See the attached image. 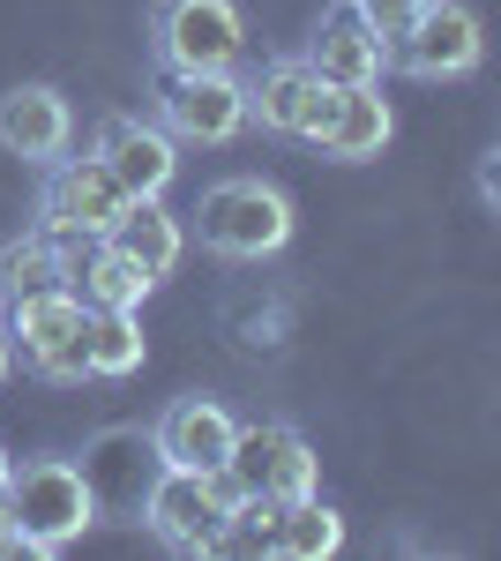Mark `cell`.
<instances>
[{
    "label": "cell",
    "mask_w": 501,
    "mask_h": 561,
    "mask_svg": "<svg viewBox=\"0 0 501 561\" xmlns=\"http://www.w3.org/2000/svg\"><path fill=\"white\" fill-rule=\"evenodd\" d=\"M195 240L225 262H270L293 248V195L262 173H225L195 203Z\"/></svg>",
    "instance_id": "obj_1"
},
{
    "label": "cell",
    "mask_w": 501,
    "mask_h": 561,
    "mask_svg": "<svg viewBox=\"0 0 501 561\" xmlns=\"http://www.w3.org/2000/svg\"><path fill=\"white\" fill-rule=\"evenodd\" d=\"M8 517L23 531V554H60L76 547L98 517V486H90L83 465L68 457H31V465H8V486H0Z\"/></svg>",
    "instance_id": "obj_2"
},
{
    "label": "cell",
    "mask_w": 501,
    "mask_h": 561,
    "mask_svg": "<svg viewBox=\"0 0 501 561\" xmlns=\"http://www.w3.org/2000/svg\"><path fill=\"white\" fill-rule=\"evenodd\" d=\"M240 53H248L240 0H150V68L158 76L240 68Z\"/></svg>",
    "instance_id": "obj_3"
},
{
    "label": "cell",
    "mask_w": 501,
    "mask_h": 561,
    "mask_svg": "<svg viewBox=\"0 0 501 561\" xmlns=\"http://www.w3.org/2000/svg\"><path fill=\"white\" fill-rule=\"evenodd\" d=\"M0 330H8V352L23 375L38 382H90V359H83V300L68 285L53 293H31V300H8L0 307Z\"/></svg>",
    "instance_id": "obj_4"
},
{
    "label": "cell",
    "mask_w": 501,
    "mask_h": 561,
    "mask_svg": "<svg viewBox=\"0 0 501 561\" xmlns=\"http://www.w3.org/2000/svg\"><path fill=\"white\" fill-rule=\"evenodd\" d=\"M225 510H232V479L225 472H172V465H158V479L143 486V531L166 554H217Z\"/></svg>",
    "instance_id": "obj_5"
},
{
    "label": "cell",
    "mask_w": 501,
    "mask_h": 561,
    "mask_svg": "<svg viewBox=\"0 0 501 561\" xmlns=\"http://www.w3.org/2000/svg\"><path fill=\"white\" fill-rule=\"evenodd\" d=\"M330 113H337V90L299 53H270L248 76V128H262V135H285V142L315 150V135L330 128Z\"/></svg>",
    "instance_id": "obj_6"
},
{
    "label": "cell",
    "mask_w": 501,
    "mask_h": 561,
    "mask_svg": "<svg viewBox=\"0 0 501 561\" xmlns=\"http://www.w3.org/2000/svg\"><path fill=\"white\" fill-rule=\"evenodd\" d=\"M158 128L172 142H240L248 135V76H232V68H203V76H166L158 90Z\"/></svg>",
    "instance_id": "obj_7"
},
{
    "label": "cell",
    "mask_w": 501,
    "mask_h": 561,
    "mask_svg": "<svg viewBox=\"0 0 501 561\" xmlns=\"http://www.w3.org/2000/svg\"><path fill=\"white\" fill-rule=\"evenodd\" d=\"M479 60H487V38H479V15L464 0H426L419 23L389 45V68L412 83H464Z\"/></svg>",
    "instance_id": "obj_8"
},
{
    "label": "cell",
    "mask_w": 501,
    "mask_h": 561,
    "mask_svg": "<svg viewBox=\"0 0 501 561\" xmlns=\"http://www.w3.org/2000/svg\"><path fill=\"white\" fill-rule=\"evenodd\" d=\"M225 479H232V494L299 502V494H315V449H307V434L285 427V420H254V427L232 434Z\"/></svg>",
    "instance_id": "obj_9"
},
{
    "label": "cell",
    "mask_w": 501,
    "mask_h": 561,
    "mask_svg": "<svg viewBox=\"0 0 501 561\" xmlns=\"http://www.w3.org/2000/svg\"><path fill=\"white\" fill-rule=\"evenodd\" d=\"M127 187L98 158H53L38 187V225L53 240H105V225L121 217Z\"/></svg>",
    "instance_id": "obj_10"
},
{
    "label": "cell",
    "mask_w": 501,
    "mask_h": 561,
    "mask_svg": "<svg viewBox=\"0 0 501 561\" xmlns=\"http://www.w3.org/2000/svg\"><path fill=\"white\" fill-rule=\"evenodd\" d=\"M90 158L121 180L127 195H166L172 180H180V142H172L158 121H143V113H105Z\"/></svg>",
    "instance_id": "obj_11"
},
{
    "label": "cell",
    "mask_w": 501,
    "mask_h": 561,
    "mask_svg": "<svg viewBox=\"0 0 501 561\" xmlns=\"http://www.w3.org/2000/svg\"><path fill=\"white\" fill-rule=\"evenodd\" d=\"M232 434H240L232 404H217V397H172L166 412H158V427H150V449L172 472H225Z\"/></svg>",
    "instance_id": "obj_12"
},
{
    "label": "cell",
    "mask_w": 501,
    "mask_h": 561,
    "mask_svg": "<svg viewBox=\"0 0 501 561\" xmlns=\"http://www.w3.org/2000/svg\"><path fill=\"white\" fill-rule=\"evenodd\" d=\"M68 142H76V113H68V98L53 83H15L0 90V150L8 158H23V165H53V158H68Z\"/></svg>",
    "instance_id": "obj_13"
},
{
    "label": "cell",
    "mask_w": 501,
    "mask_h": 561,
    "mask_svg": "<svg viewBox=\"0 0 501 561\" xmlns=\"http://www.w3.org/2000/svg\"><path fill=\"white\" fill-rule=\"evenodd\" d=\"M299 60L322 76L330 90H352V83H382L389 76V45L360 23V8L352 0H337L322 8V23H315V38L299 45Z\"/></svg>",
    "instance_id": "obj_14"
},
{
    "label": "cell",
    "mask_w": 501,
    "mask_h": 561,
    "mask_svg": "<svg viewBox=\"0 0 501 561\" xmlns=\"http://www.w3.org/2000/svg\"><path fill=\"white\" fill-rule=\"evenodd\" d=\"M105 240H113L143 277H158V285H166L172 270H180V255H187V232H180V217L166 210V195H127L121 217L105 225Z\"/></svg>",
    "instance_id": "obj_15"
},
{
    "label": "cell",
    "mask_w": 501,
    "mask_h": 561,
    "mask_svg": "<svg viewBox=\"0 0 501 561\" xmlns=\"http://www.w3.org/2000/svg\"><path fill=\"white\" fill-rule=\"evenodd\" d=\"M389 135H397V113H389L382 83H352V90H337V113H330V128L315 135V150L337 158V165H367V158L389 150Z\"/></svg>",
    "instance_id": "obj_16"
},
{
    "label": "cell",
    "mask_w": 501,
    "mask_h": 561,
    "mask_svg": "<svg viewBox=\"0 0 501 561\" xmlns=\"http://www.w3.org/2000/svg\"><path fill=\"white\" fill-rule=\"evenodd\" d=\"M68 293L83 307H143L158 277H143L113 240H68Z\"/></svg>",
    "instance_id": "obj_17"
},
{
    "label": "cell",
    "mask_w": 501,
    "mask_h": 561,
    "mask_svg": "<svg viewBox=\"0 0 501 561\" xmlns=\"http://www.w3.org/2000/svg\"><path fill=\"white\" fill-rule=\"evenodd\" d=\"M83 359H90V382H127L150 359L135 307H83Z\"/></svg>",
    "instance_id": "obj_18"
},
{
    "label": "cell",
    "mask_w": 501,
    "mask_h": 561,
    "mask_svg": "<svg viewBox=\"0 0 501 561\" xmlns=\"http://www.w3.org/2000/svg\"><path fill=\"white\" fill-rule=\"evenodd\" d=\"M53 285H68V240H53L45 225L15 232V240L0 248V307L31 300V293H53Z\"/></svg>",
    "instance_id": "obj_19"
},
{
    "label": "cell",
    "mask_w": 501,
    "mask_h": 561,
    "mask_svg": "<svg viewBox=\"0 0 501 561\" xmlns=\"http://www.w3.org/2000/svg\"><path fill=\"white\" fill-rule=\"evenodd\" d=\"M344 547V517H337L330 502H315V494H299V502H285L277 510V554L293 561H322Z\"/></svg>",
    "instance_id": "obj_20"
},
{
    "label": "cell",
    "mask_w": 501,
    "mask_h": 561,
    "mask_svg": "<svg viewBox=\"0 0 501 561\" xmlns=\"http://www.w3.org/2000/svg\"><path fill=\"white\" fill-rule=\"evenodd\" d=\"M352 8H360V23H367L382 45H397L419 23V8H426V0H352Z\"/></svg>",
    "instance_id": "obj_21"
},
{
    "label": "cell",
    "mask_w": 501,
    "mask_h": 561,
    "mask_svg": "<svg viewBox=\"0 0 501 561\" xmlns=\"http://www.w3.org/2000/svg\"><path fill=\"white\" fill-rule=\"evenodd\" d=\"M23 554V531H15V517H8V502H0V561Z\"/></svg>",
    "instance_id": "obj_22"
},
{
    "label": "cell",
    "mask_w": 501,
    "mask_h": 561,
    "mask_svg": "<svg viewBox=\"0 0 501 561\" xmlns=\"http://www.w3.org/2000/svg\"><path fill=\"white\" fill-rule=\"evenodd\" d=\"M479 195H487V203H501V165H494V158L479 165Z\"/></svg>",
    "instance_id": "obj_23"
},
{
    "label": "cell",
    "mask_w": 501,
    "mask_h": 561,
    "mask_svg": "<svg viewBox=\"0 0 501 561\" xmlns=\"http://www.w3.org/2000/svg\"><path fill=\"white\" fill-rule=\"evenodd\" d=\"M15 375V352H8V330H0V382Z\"/></svg>",
    "instance_id": "obj_24"
},
{
    "label": "cell",
    "mask_w": 501,
    "mask_h": 561,
    "mask_svg": "<svg viewBox=\"0 0 501 561\" xmlns=\"http://www.w3.org/2000/svg\"><path fill=\"white\" fill-rule=\"evenodd\" d=\"M8 465H15V457H8V449H0V486H8Z\"/></svg>",
    "instance_id": "obj_25"
}]
</instances>
